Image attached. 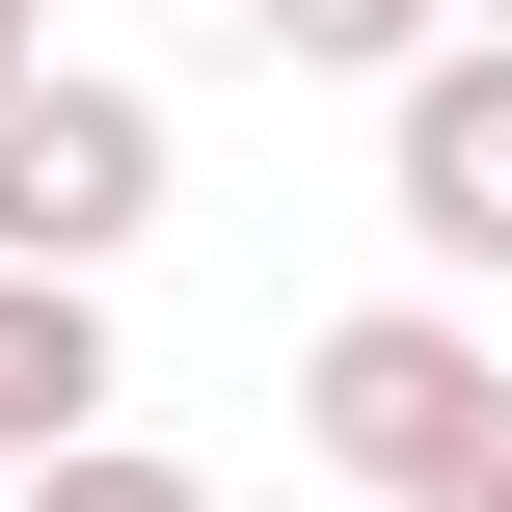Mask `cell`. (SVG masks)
<instances>
[{"instance_id": "6da1fadb", "label": "cell", "mask_w": 512, "mask_h": 512, "mask_svg": "<svg viewBox=\"0 0 512 512\" xmlns=\"http://www.w3.org/2000/svg\"><path fill=\"white\" fill-rule=\"evenodd\" d=\"M297 432H324L378 512H432V486H459V432H486V324H459V297H351V324L297 351Z\"/></svg>"}, {"instance_id": "7a4b0ae2", "label": "cell", "mask_w": 512, "mask_h": 512, "mask_svg": "<svg viewBox=\"0 0 512 512\" xmlns=\"http://www.w3.org/2000/svg\"><path fill=\"white\" fill-rule=\"evenodd\" d=\"M135 216H162V108L27 54L0 81V270H135Z\"/></svg>"}, {"instance_id": "3957f363", "label": "cell", "mask_w": 512, "mask_h": 512, "mask_svg": "<svg viewBox=\"0 0 512 512\" xmlns=\"http://www.w3.org/2000/svg\"><path fill=\"white\" fill-rule=\"evenodd\" d=\"M378 216H405L432 270H512V27H432V54L378 81Z\"/></svg>"}, {"instance_id": "277c9868", "label": "cell", "mask_w": 512, "mask_h": 512, "mask_svg": "<svg viewBox=\"0 0 512 512\" xmlns=\"http://www.w3.org/2000/svg\"><path fill=\"white\" fill-rule=\"evenodd\" d=\"M108 432V270H0V459Z\"/></svg>"}, {"instance_id": "5b68a950", "label": "cell", "mask_w": 512, "mask_h": 512, "mask_svg": "<svg viewBox=\"0 0 512 512\" xmlns=\"http://www.w3.org/2000/svg\"><path fill=\"white\" fill-rule=\"evenodd\" d=\"M0 512H216V486L135 459V432H54V459H0Z\"/></svg>"}, {"instance_id": "8992f818", "label": "cell", "mask_w": 512, "mask_h": 512, "mask_svg": "<svg viewBox=\"0 0 512 512\" xmlns=\"http://www.w3.org/2000/svg\"><path fill=\"white\" fill-rule=\"evenodd\" d=\"M243 27H270V54H324V81H405L459 0H243Z\"/></svg>"}, {"instance_id": "52a82bcc", "label": "cell", "mask_w": 512, "mask_h": 512, "mask_svg": "<svg viewBox=\"0 0 512 512\" xmlns=\"http://www.w3.org/2000/svg\"><path fill=\"white\" fill-rule=\"evenodd\" d=\"M27 54H54V27H27V0H0V81H27Z\"/></svg>"}, {"instance_id": "ba28073f", "label": "cell", "mask_w": 512, "mask_h": 512, "mask_svg": "<svg viewBox=\"0 0 512 512\" xmlns=\"http://www.w3.org/2000/svg\"><path fill=\"white\" fill-rule=\"evenodd\" d=\"M486 27H512V0H486Z\"/></svg>"}, {"instance_id": "9c48e42d", "label": "cell", "mask_w": 512, "mask_h": 512, "mask_svg": "<svg viewBox=\"0 0 512 512\" xmlns=\"http://www.w3.org/2000/svg\"><path fill=\"white\" fill-rule=\"evenodd\" d=\"M432 512H459V486H432Z\"/></svg>"}]
</instances>
